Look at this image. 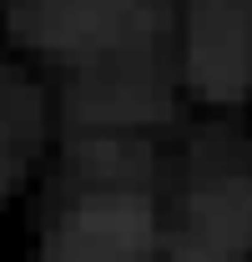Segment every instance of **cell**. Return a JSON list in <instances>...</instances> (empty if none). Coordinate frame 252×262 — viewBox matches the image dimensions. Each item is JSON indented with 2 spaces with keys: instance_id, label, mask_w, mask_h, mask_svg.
Segmentation results:
<instances>
[{
  "instance_id": "1",
  "label": "cell",
  "mask_w": 252,
  "mask_h": 262,
  "mask_svg": "<svg viewBox=\"0 0 252 262\" xmlns=\"http://www.w3.org/2000/svg\"><path fill=\"white\" fill-rule=\"evenodd\" d=\"M247 26L232 10H202L192 20V76L212 91L232 96L247 76Z\"/></svg>"
}]
</instances>
